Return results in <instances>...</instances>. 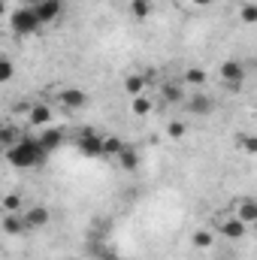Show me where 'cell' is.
Instances as JSON below:
<instances>
[{
  "label": "cell",
  "mask_w": 257,
  "mask_h": 260,
  "mask_svg": "<svg viewBox=\"0 0 257 260\" xmlns=\"http://www.w3.org/2000/svg\"><path fill=\"white\" fill-rule=\"evenodd\" d=\"M46 151H43V145L37 142V136H21L15 145H9L6 148V154H3V160L9 164V167H15V170H30V167H40V164H46Z\"/></svg>",
  "instance_id": "6da1fadb"
},
{
  "label": "cell",
  "mask_w": 257,
  "mask_h": 260,
  "mask_svg": "<svg viewBox=\"0 0 257 260\" xmlns=\"http://www.w3.org/2000/svg\"><path fill=\"white\" fill-rule=\"evenodd\" d=\"M9 27H12V34H18V37H34V34H40L43 24H40V18L34 15L30 6H21V9H12Z\"/></svg>",
  "instance_id": "7a4b0ae2"
},
{
  "label": "cell",
  "mask_w": 257,
  "mask_h": 260,
  "mask_svg": "<svg viewBox=\"0 0 257 260\" xmlns=\"http://www.w3.org/2000/svg\"><path fill=\"white\" fill-rule=\"evenodd\" d=\"M76 145H79V151H82L85 157H103V136H97L91 127H85L79 133Z\"/></svg>",
  "instance_id": "3957f363"
},
{
  "label": "cell",
  "mask_w": 257,
  "mask_h": 260,
  "mask_svg": "<svg viewBox=\"0 0 257 260\" xmlns=\"http://www.w3.org/2000/svg\"><path fill=\"white\" fill-rule=\"evenodd\" d=\"M34 15L40 18V24H52L64 15V0H40L37 6H30Z\"/></svg>",
  "instance_id": "277c9868"
},
{
  "label": "cell",
  "mask_w": 257,
  "mask_h": 260,
  "mask_svg": "<svg viewBox=\"0 0 257 260\" xmlns=\"http://www.w3.org/2000/svg\"><path fill=\"white\" fill-rule=\"evenodd\" d=\"M221 82H224V88L239 91L242 82H245V64H239V61H224V64H221Z\"/></svg>",
  "instance_id": "5b68a950"
},
{
  "label": "cell",
  "mask_w": 257,
  "mask_h": 260,
  "mask_svg": "<svg viewBox=\"0 0 257 260\" xmlns=\"http://www.w3.org/2000/svg\"><path fill=\"white\" fill-rule=\"evenodd\" d=\"M64 139H67L64 127H52V124H49V127H40V136H37V142L43 145V151H46V154L58 151V148L64 145Z\"/></svg>",
  "instance_id": "8992f818"
},
{
  "label": "cell",
  "mask_w": 257,
  "mask_h": 260,
  "mask_svg": "<svg viewBox=\"0 0 257 260\" xmlns=\"http://www.w3.org/2000/svg\"><path fill=\"white\" fill-rule=\"evenodd\" d=\"M21 218H24V230H43V227H49L52 212H49L46 206H30Z\"/></svg>",
  "instance_id": "52a82bcc"
},
{
  "label": "cell",
  "mask_w": 257,
  "mask_h": 260,
  "mask_svg": "<svg viewBox=\"0 0 257 260\" xmlns=\"http://www.w3.org/2000/svg\"><path fill=\"white\" fill-rule=\"evenodd\" d=\"M88 103H91V97L85 91H79V88H64L61 91V106L64 109H73L76 112V109H85Z\"/></svg>",
  "instance_id": "ba28073f"
},
{
  "label": "cell",
  "mask_w": 257,
  "mask_h": 260,
  "mask_svg": "<svg viewBox=\"0 0 257 260\" xmlns=\"http://www.w3.org/2000/svg\"><path fill=\"white\" fill-rule=\"evenodd\" d=\"M27 118H30L34 127H49V124H52V106H46V103H34V106L27 109Z\"/></svg>",
  "instance_id": "9c48e42d"
},
{
  "label": "cell",
  "mask_w": 257,
  "mask_h": 260,
  "mask_svg": "<svg viewBox=\"0 0 257 260\" xmlns=\"http://www.w3.org/2000/svg\"><path fill=\"white\" fill-rule=\"evenodd\" d=\"M218 230H221V236H227V239H239V236H245V224L233 215V218H224L221 224H218Z\"/></svg>",
  "instance_id": "30bf717a"
},
{
  "label": "cell",
  "mask_w": 257,
  "mask_h": 260,
  "mask_svg": "<svg viewBox=\"0 0 257 260\" xmlns=\"http://www.w3.org/2000/svg\"><path fill=\"white\" fill-rule=\"evenodd\" d=\"M3 233H6V236H21V233H24V218H21L18 212H6V218H3Z\"/></svg>",
  "instance_id": "8fae6325"
},
{
  "label": "cell",
  "mask_w": 257,
  "mask_h": 260,
  "mask_svg": "<svg viewBox=\"0 0 257 260\" xmlns=\"http://www.w3.org/2000/svg\"><path fill=\"white\" fill-rule=\"evenodd\" d=\"M188 109H191L194 115H209L212 109H215V100L212 97H206V94H197L188 100Z\"/></svg>",
  "instance_id": "7c38bea8"
},
{
  "label": "cell",
  "mask_w": 257,
  "mask_h": 260,
  "mask_svg": "<svg viewBox=\"0 0 257 260\" xmlns=\"http://www.w3.org/2000/svg\"><path fill=\"white\" fill-rule=\"evenodd\" d=\"M236 218H239V221H242L245 227H251V224L257 221V203L251 200V197L239 203V215H236Z\"/></svg>",
  "instance_id": "4fadbf2b"
},
{
  "label": "cell",
  "mask_w": 257,
  "mask_h": 260,
  "mask_svg": "<svg viewBox=\"0 0 257 260\" xmlns=\"http://www.w3.org/2000/svg\"><path fill=\"white\" fill-rule=\"evenodd\" d=\"M21 139V130L18 124H12V121H6V124H0V145L3 148H9V145H15Z\"/></svg>",
  "instance_id": "5bb4252c"
},
{
  "label": "cell",
  "mask_w": 257,
  "mask_h": 260,
  "mask_svg": "<svg viewBox=\"0 0 257 260\" xmlns=\"http://www.w3.org/2000/svg\"><path fill=\"white\" fill-rule=\"evenodd\" d=\"M182 82H185V85H194V88H203V85L209 82V76H206V70H200V67H191V70H185Z\"/></svg>",
  "instance_id": "9a60e30c"
},
{
  "label": "cell",
  "mask_w": 257,
  "mask_h": 260,
  "mask_svg": "<svg viewBox=\"0 0 257 260\" xmlns=\"http://www.w3.org/2000/svg\"><path fill=\"white\" fill-rule=\"evenodd\" d=\"M118 160H121V167H124L127 173H133V170L139 167V154H136V148H130V145H124V148L118 151Z\"/></svg>",
  "instance_id": "2e32d148"
},
{
  "label": "cell",
  "mask_w": 257,
  "mask_h": 260,
  "mask_svg": "<svg viewBox=\"0 0 257 260\" xmlns=\"http://www.w3.org/2000/svg\"><path fill=\"white\" fill-rule=\"evenodd\" d=\"M124 91H127L130 97H136V94H142L145 91V76H139V73H133L124 79Z\"/></svg>",
  "instance_id": "e0dca14e"
},
{
  "label": "cell",
  "mask_w": 257,
  "mask_h": 260,
  "mask_svg": "<svg viewBox=\"0 0 257 260\" xmlns=\"http://www.w3.org/2000/svg\"><path fill=\"white\" fill-rule=\"evenodd\" d=\"M160 94H164V100H170V103L185 100V91H182V85H176V82H167V85L160 88Z\"/></svg>",
  "instance_id": "ac0fdd59"
},
{
  "label": "cell",
  "mask_w": 257,
  "mask_h": 260,
  "mask_svg": "<svg viewBox=\"0 0 257 260\" xmlns=\"http://www.w3.org/2000/svg\"><path fill=\"white\" fill-rule=\"evenodd\" d=\"M212 242H215L212 230H206V227H203V230H197V233H194V248H197V251H206V248H212Z\"/></svg>",
  "instance_id": "d6986e66"
},
{
  "label": "cell",
  "mask_w": 257,
  "mask_h": 260,
  "mask_svg": "<svg viewBox=\"0 0 257 260\" xmlns=\"http://www.w3.org/2000/svg\"><path fill=\"white\" fill-rule=\"evenodd\" d=\"M151 106H154V103H151L145 94H136V97H133V103H130L133 115H148V112H151Z\"/></svg>",
  "instance_id": "ffe728a7"
},
{
  "label": "cell",
  "mask_w": 257,
  "mask_h": 260,
  "mask_svg": "<svg viewBox=\"0 0 257 260\" xmlns=\"http://www.w3.org/2000/svg\"><path fill=\"white\" fill-rule=\"evenodd\" d=\"M124 148V142L118 136H106L103 139V157H118V151Z\"/></svg>",
  "instance_id": "44dd1931"
},
{
  "label": "cell",
  "mask_w": 257,
  "mask_h": 260,
  "mask_svg": "<svg viewBox=\"0 0 257 260\" xmlns=\"http://www.w3.org/2000/svg\"><path fill=\"white\" fill-rule=\"evenodd\" d=\"M130 15L133 18H148L151 15V0H130Z\"/></svg>",
  "instance_id": "7402d4cb"
},
{
  "label": "cell",
  "mask_w": 257,
  "mask_h": 260,
  "mask_svg": "<svg viewBox=\"0 0 257 260\" xmlns=\"http://www.w3.org/2000/svg\"><path fill=\"white\" fill-rule=\"evenodd\" d=\"M12 76H15V64H12L9 58H3V55H0V85L12 82Z\"/></svg>",
  "instance_id": "603a6c76"
},
{
  "label": "cell",
  "mask_w": 257,
  "mask_h": 260,
  "mask_svg": "<svg viewBox=\"0 0 257 260\" xmlns=\"http://www.w3.org/2000/svg\"><path fill=\"white\" fill-rule=\"evenodd\" d=\"M21 203H24L21 194H6V197H3V209H6V212H18V209H21Z\"/></svg>",
  "instance_id": "cb8c5ba5"
},
{
  "label": "cell",
  "mask_w": 257,
  "mask_h": 260,
  "mask_svg": "<svg viewBox=\"0 0 257 260\" xmlns=\"http://www.w3.org/2000/svg\"><path fill=\"white\" fill-rule=\"evenodd\" d=\"M242 21H245V24H254V21H257V6L251 3V0L242 6Z\"/></svg>",
  "instance_id": "d4e9b609"
},
{
  "label": "cell",
  "mask_w": 257,
  "mask_h": 260,
  "mask_svg": "<svg viewBox=\"0 0 257 260\" xmlns=\"http://www.w3.org/2000/svg\"><path fill=\"white\" fill-rule=\"evenodd\" d=\"M167 133H170L173 139H182V136L188 133V127H185L182 121H170V127H167Z\"/></svg>",
  "instance_id": "484cf974"
},
{
  "label": "cell",
  "mask_w": 257,
  "mask_h": 260,
  "mask_svg": "<svg viewBox=\"0 0 257 260\" xmlns=\"http://www.w3.org/2000/svg\"><path fill=\"white\" fill-rule=\"evenodd\" d=\"M242 148H245V154H254L257 151V139L254 136H242Z\"/></svg>",
  "instance_id": "4316f807"
},
{
  "label": "cell",
  "mask_w": 257,
  "mask_h": 260,
  "mask_svg": "<svg viewBox=\"0 0 257 260\" xmlns=\"http://www.w3.org/2000/svg\"><path fill=\"white\" fill-rule=\"evenodd\" d=\"M100 260H121L115 251H100Z\"/></svg>",
  "instance_id": "83f0119b"
},
{
  "label": "cell",
  "mask_w": 257,
  "mask_h": 260,
  "mask_svg": "<svg viewBox=\"0 0 257 260\" xmlns=\"http://www.w3.org/2000/svg\"><path fill=\"white\" fill-rule=\"evenodd\" d=\"M188 3H194V6H212L215 0H188Z\"/></svg>",
  "instance_id": "f1b7e54d"
},
{
  "label": "cell",
  "mask_w": 257,
  "mask_h": 260,
  "mask_svg": "<svg viewBox=\"0 0 257 260\" xmlns=\"http://www.w3.org/2000/svg\"><path fill=\"white\" fill-rule=\"evenodd\" d=\"M3 12H6V0H0V15H3Z\"/></svg>",
  "instance_id": "f546056e"
},
{
  "label": "cell",
  "mask_w": 257,
  "mask_h": 260,
  "mask_svg": "<svg viewBox=\"0 0 257 260\" xmlns=\"http://www.w3.org/2000/svg\"><path fill=\"white\" fill-rule=\"evenodd\" d=\"M37 3H40V0H27V6H37Z\"/></svg>",
  "instance_id": "4dcf8cb0"
}]
</instances>
